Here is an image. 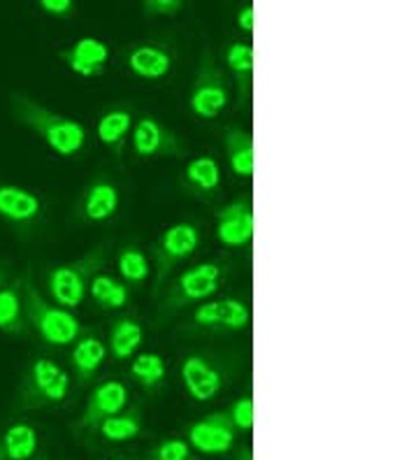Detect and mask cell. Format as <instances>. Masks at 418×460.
I'll use <instances>...</instances> for the list:
<instances>
[{"mask_svg": "<svg viewBox=\"0 0 418 460\" xmlns=\"http://www.w3.org/2000/svg\"><path fill=\"white\" fill-rule=\"evenodd\" d=\"M12 117L33 130L40 140L58 156H77L86 145V128L70 117L51 112L49 107L26 93H12Z\"/></svg>", "mask_w": 418, "mask_h": 460, "instance_id": "1", "label": "cell"}, {"mask_svg": "<svg viewBox=\"0 0 418 460\" xmlns=\"http://www.w3.org/2000/svg\"><path fill=\"white\" fill-rule=\"evenodd\" d=\"M23 297V316L33 326L47 344L54 347H67V344L77 342L82 326L79 321L70 314V309H63L58 305H51L49 300L42 297V293L33 287V284H23L22 288Z\"/></svg>", "mask_w": 418, "mask_h": 460, "instance_id": "2", "label": "cell"}, {"mask_svg": "<svg viewBox=\"0 0 418 460\" xmlns=\"http://www.w3.org/2000/svg\"><path fill=\"white\" fill-rule=\"evenodd\" d=\"M70 375L51 358H35L26 376V398L35 404H58L67 398Z\"/></svg>", "mask_w": 418, "mask_h": 460, "instance_id": "3", "label": "cell"}, {"mask_svg": "<svg viewBox=\"0 0 418 460\" xmlns=\"http://www.w3.org/2000/svg\"><path fill=\"white\" fill-rule=\"evenodd\" d=\"M191 112L200 119H214L228 105V86L223 73L212 63V58H205L200 73L195 77V84L191 89L189 98Z\"/></svg>", "mask_w": 418, "mask_h": 460, "instance_id": "4", "label": "cell"}, {"mask_svg": "<svg viewBox=\"0 0 418 460\" xmlns=\"http://www.w3.org/2000/svg\"><path fill=\"white\" fill-rule=\"evenodd\" d=\"M200 244V233L193 224H174L163 233L156 247V261H158V281L167 277V272L179 263L186 261L191 253Z\"/></svg>", "mask_w": 418, "mask_h": 460, "instance_id": "5", "label": "cell"}, {"mask_svg": "<svg viewBox=\"0 0 418 460\" xmlns=\"http://www.w3.org/2000/svg\"><path fill=\"white\" fill-rule=\"evenodd\" d=\"M221 277L223 272L217 263L193 265V268H189L184 275L179 277L170 300H173L174 307L198 303V300H207V297H212L218 291Z\"/></svg>", "mask_w": 418, "mask_h": 460, "instance_id": "6", "label": "cell"}, {"mask_svg": "<svg viewBox=\"0 0 418 460\" xmlns=\"http://www.w3.org/2000/svg\"><path fill=\"white\" fill-rule=\"evenodd\" d=\"M235 428L226 414L207 416L189 430V447L205 456H223L233 449Z\"/></svg>", "mask_w": 418, "mask_h": 460, "instance_id": "7", "label": "cell"}, {"mask_svg": "<svg viewBox=\"0 0 418 460\" xmlns=\"http://www.w3.org/2000/svg\"><path fill=\"white\" fill-rule=\"evenodd\" d=\"M253 212L249 200L230 202L217 214V237L226 247H246L253 237Z\"/></svg>", "mask_w": 418, "mask_h": 460, "instance_id": "8", "label": "cell"}, {"mask_svg": "<svg viewBox=\"0 0 418 460\" xmlns=\"http://www.w3.org/2000/svg\"><path fill=\"white\" fill-rule=\"evenodd\" d=\"M249 307L240 300H207L195 309L193 321L200 328H218V331H242L249 323Z\"/></svg>", "mask_w": 418, "mask_h": 460, "instance_id": "9", "label": "cell"}, {"mask_svg": "<svg viewBox=\"0 0 418 460\" xmlns=\"http://www.w3.org/2000/svg\"><path fill=\"white\" fill-rule=\"evenodd\" d=\"M51 297L63 309H75L86 297V268L84 265H58L47 277Z\"/></svg>", "mask_w": 418, "mask_h": 460, "instance_id": "10", "label": "cell"}, {"mask_svg": "<svg viewBox=\"0 0 418 460\" xmlns=\"http://www.w3.org/2000/svg\"><path fill=\"white\" fill-rule=\"evenodd\" d=\"M182 379L189 395L198 402H209L218 395L223 382L218 370L202 356H189L182 365Z\"/></svg>", "mask_w": 418, "mask_h": 460, "instance_id": "11", "label": "cell"}, {"mask_svg": "<svg viewBox=\"0 0 418 460\" xmlns=\"http://www.w3.org/2000/svg\"><path fill=\"white\" fill-rule=\"evenodd\" d=\"M42 212V202L33 191L14 184H0V219L12 226L33 224Z\"/></svg>", "mask_w": 418, "mask_h": 460, "instance_id": "12", "label": "cell"}, {"mask_svg": "<svg viewBox=\"0 0 418 460\" xmlns=\"http://www.w3.org/2000/svg\"><path fill=\"white\" fill-rule=\"evenodd\" d=\"M126 404H129V391H126L121 382H114V379L102 382L91 394L86 411L82 416V426H98V423L110 419V416L121 414Z\"/></svg>", "mask_w": 418, "mask_h": 460, "instance_id": "13", "label": "cell"}, {"mask_svg": "<svg viewBox=\"0 0 418 460\" xmlns=\"http://www.w3.org/2000/svg\"><path fill=\"white\" fill-rule=\"evenodd\" d=\"M61 58L79 77H95L110 61V47L95 38H82L70 49L63 51Z\"/></svg>", "mask_w": 418, "mask_h": 460, "instance_id": "14", "label": "cell"}, {"mask_svg": "<svg viewBox=\"0 0 418 460\" xmlns=\"http://www.w3.org/2000/svg\"><path fill=\"white\" fill-rule=\"evenodd\" d=\"M133 149L138 156L151 158L177 152V142L156 119L142 117L133 128Z\"/></svg>", "mask_w": 418, "mask_h": 460, "instance_id": "15", "label": "cell"}, {"mask_svg": "<svg viewBox=\"0 0 418 460\" xmlns=\"http://www.w3.org/2000/svg\"><path fill=\"white\" fill-rule=\"evenodd\" d=\"M38 430L28 423H14L0 435V460H31L38 454Z\"/></svg>", "mask_w": 418, "mask_h": 460, "instance_id": "16", "label": "cell"}, {"mask_svg": "<svg viewBox=\"0 0 418 460\" xmlns=\"http://www.w3.org/2000/svg\"><path fill=\"white\" fill-rule=\"evenodd\" d=\"M129 67L130 73L142 79H163L173 67V58L161 47L142 45L130 51Z\"/></svg>", "mask_w": 418, "mask_h": 460, "instance_id": "17", "label": "cell"}, {"mask_svg": "<svg viewBox=\"0 0 418 460\" xmlns=\"http://www.w3.org/2000/svg\"><path fill=\"white\" fill-rule=\"evenodd\" d=\"M119 208V191L117 186L110 181H98L89 189L84 198V217L89 221H107L114 217Z\"/></svg>", "mask_w": 418, "mask_h": 460, "instance_id": "18", "label": "cell"}, {"mask_svg": "<svg viewBox=\"0 0 418 460\" xmlns=\"http://www.w3.org/2000/svg\"><path fill=\"white\" fill-rule=\"evenodd\" d=\"M226 152H228V164L237 177L249 180L253 174V140L251 135L240 128H230L226 135Z\"/></svg>", "mask_w": 418, "mask_h": 460, "instance_id": "19", "label": "cell"}, {"mask_svg": "<svg viewBox=\"0 0 418 460\" xmlns=\"http://www.w3.org/2000/svg\"><path fill=\"white\" fill-rule=\"evenodd\" d=\"M142 344V326L133 319H121L111 326L110 351L117 360H126L135 354Z\"/></svg>", "mask_w": 418, "mask_h": 460, "instance_id": "20", "label": "cell"}, {"mask_svg": "<svg viewBox=\"0 0 418 460\" xmlns=\"http://www.w3.org/2000/svg\"><path fill=\"white\" fill-rule=\"evenodd\" d=\"M26 316H23V297L19 287L0 288V331L22 335Z\"/></svg>", "mask_w": 418, "mask_h": 460, "instance_id": "21", "label": "cell"}, {"mask_svg": "<svg viewBox=\"0 0 418 460\" xmlns=\"http://www.w3.org/2000/svg\"><path fill=\"white\" fill-rule=\"evenodd\" d=\"M107 356V347L98 337H82L73 349V367L82 379H89L102 365Z\"/></svg>", "mask_w": 418, "mask_h": 460, "instance_id": "22", "label": "cell"}, {"mask_svg": "<svg viewBox=\"0 0 418 460\" xmlns=\"http://www.w3.org/2000/svg\"><path fill=\"white\" fill-rule=\"evenodd\" d=\"M89 293L95 303L105 309H121L129 305V288L110 275L93 277V279H91Z\"/></svg>", "mask_w": 418, "mask_h": 460, "instance_id": "23", "label": "cell"}, {"mask_svg": "<svg viewBox=\"0 0 418 460\" xmlns=\"http://www.w3.org/2000/svg\"><path fill=\"white\" fill-rule=\"evenodd\" d=\"M184 177L198 191L212 193L221 184V168H218V164L212 156H198L186 165Z\"/></svg>", "mask_w": 418, "mask_h": 460, "instance_id": "24", "label": "cell"}, {"mask_svg": "<svg viewBox=\"0 0 418 460\" xmlns=\"http://www.w3.org/2000/svg\"><path fill=\"white\" fill-rule=\"evenodd\" d=\"M130 128H133V117H130L129 110H110L101 117L95 133H98V140L102 145L117 146L130 133Z\"/></svg>", "mask_w": 418, "mask_h": 460, "instance_id": "25", "label": "cell"}, {"mask_svg": "<svg viewBox=\"0 0 418 460\" xmlns=\"http://www.w3.org/2000/svg\"><path fill=\"white\" fill-rule=\"evenodd\" d=\"M130 375L145 388H154L165 379V363L158 354H139L130 363Z\"/></svg>", "mask_w": 418, "mask_h": 460, "instance_id": "26", "label": "cell"}, {"mask_svg": "<svg viewBox=\"0 0 418 460\" xmlns=\"http://www.w3.org/2000/svg\"><path fill=\"white\" fill-rule=\"evenodd\" d=\"M226 63L233 70V75L242 82V93H249L251 73H253V47L245 42H233L226 51Z\"/></svg>", "mask_w": 418, "mask_h": 460, "instance_id": "27", "label": "cell"}, {"mask_svg": "<svg viewBox=\"0 0 418 460\" xmlns=\"http://www.w3.org/2000/svg\"><path fill=\"white\" fill-rule=\"evenodd\" d=\"M98 432L107 442H130L139 435V421L133 414L110 416V419L98 423Z\"/></svg>", "mask_w": 418, "mask_h": 460, "instance_id": "28", "label": "cell"}, {"mask_svg": "<svg viewBox=\"0 0 418 460\" xmlns=\"http://www.w3.org/2000/svg\"><path fill=\"white\" fill-rule=\"evenodd\" d=\"M119 275L130 284H142L149 277V259L139 249H123L119 253Z\"/></svg>", "mask_w": 418, "mask_h": 460, "instance_id": "29", "label": "cell"}, {"mask_svg": "<svg viewBox=\"0 0 418 460\" xmlns=\"http://www.w3.org/2000/svg\"><path fill=\"white\" fill-rule=\"evenodd\" d=\"M151 460H193V456L184 439H163L151 454Z\"/></svg>", "mask_w": 418, "mask_h": 460, "instance_id": "30", "label": "cell"}, {"mask_svg": "<svg viewBox=\"0 0 418 460\" xmlns=\"http://www.w3.org/2000/svg\"><path fill=\"white\" fill-rule=\"evenodd\" d=\"M228 421L233 423L235 430L249 432L253 428V400L242 398L237 402H233V407L228 410Z\"/></svg>", "mask_w": 418, "mask_h": 460, "instance_id": "31", "label": "cell"}, {"mask_svg": "<svg viewBox=\"0 0 418 460\" xmlns=\"http://www.w3.org/2000/svg\"><path fill=\"white\" fill-rule=\"evenodd\" d=\"M40 10L49 17H67L73 14V0H40Z\"/></svg>", "mask_w": 418, "mask_h": 460, "instance_id": "32", "label": "cell"}, {"mask_svg": "<svg viewBox=\"0 0 418 460\" xmlns=\"http://www.w3.org/2000/svg\"><path fill=\"white\" fill-rule=\"evenodd\" d=\"M184 7L182 0H147L145 10L149 14H174Z\"/></svg>", "mask_w": 418, "mask_h": 460, "instance_id": "33", "label": "cell"}, {"mask_svg": "<svg viewBox=\"0 0 418 460\" xmlns=\"http://www.w3.org/2000/svg\"><path fill=\"white\" fill-rule=\"evenodd\" d=\"M237 26H240L245 33H251V31H253V26H256V12H253V7L246 5L245 10H240V14H237Z\"/></svg>", "mask_w": 418, "mask_h": 460, "instance_id": "34", "label": "cell"}, {"mask_svg": "<svg viewBox=\"0 0 418 460\" xmlns=\"http://www.w3.org/2000/svg\"><path fill=\"white\" fill-rule=\"evenodd\" d=\"M240 460H253V458H251V451H246V454H242Z\"/></svg>", "mask_w": 418, "mask_h": 460, "instance_id": "35", "label": "cell"}, {"mask_svg": "<svg viewBox=\"0 0 418 460\" xmlns=\"http://www.w3.org/2000/svg\"><path fill=\"white\" fill-rule=\"evenodd\" d=\"M114 460H123V458H114Z\"/></svg>", "mask_w": 418, "mask_h": 460, "instance_id": "36", "label": "cell"}, {"mask_svg": "<svg viewBox=\"0 0 418 460\" xmlns=\"http://www.w3.org/2000/svg\"><path fill=\"white\" fill-rule=\"evenodd\" d=\"M0 279H3V275H0Z\"/></svg>", "mask_w": 418, "mask_h": 460, "instance_id": "37", "label": "cell"}]
</instances>
